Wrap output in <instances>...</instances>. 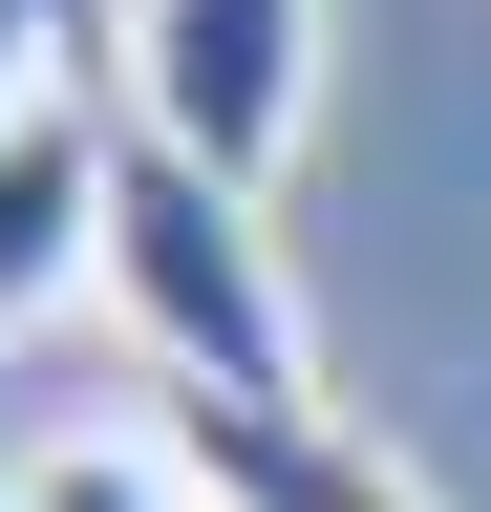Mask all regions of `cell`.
I'll return each mask as SVG.
<instances>
[{"instance_id":"1","label":"cell","mask_w":491,"mask_h":512,"mask_svg":"<svg viewBox=\"0 0 491 512\" xmlns=\"http://www.w3.org/2000/svg\"><path fill=\"white\" fill-rule=\"evenodd\" d=\"M107 299L150 320V363H171V384L321 406V342H299V278H278L257 192L193 171V150H150V128H129V171H107Z\"/></svg>"},{"instance_id":"2","label":"cell","mask_w":491,"mask_h":512,"mask_svg":"<svg viewBox=\"0 0 491 512\" xmlns=\"http://www.w3.org/2000/svg\"><path fill=\"white\" fill-rule=\"evenodd\" d=\"M107 107H129L150 150H193V171H235V192H278L299 107H321V0H129Z\"/></svg>"},{"instance_id":"3","label":"cell","mask_w":491,"mask_h":512,"mask_svg":"<svg viewBox=\"0 0 491 512\" xmlns=\"http://www.w3.org/2000/svg\"><path fill=\"white\" fill-rule=\"evenodd\" d=\"M107 171H129V107L43 86L22 150H0V342H43L65 299H107Z\"/></svg>"},{"instance_id":"4","label":"cell","mask_w":491,"mask_h":512,"mask_svg":"<svg viewBox=\"0 0 491 512\" xmlns=\"http://www.w3.org/2000/svg\"><path fill=\"white\" fill-rule=\"evenodd\" d=\"M171 448H193L214 512H427L342 406H235V384H171Z\"/></svg>"},{"instance_id":"5","label":"cell","mask_w":491,"mask_h":512,"mask_svg":"<svg viewBox=\"0 0 491 512\" xmlns=\"http://www.w3.org/2000/svg\"><path fill=\"white\" fill-rule=\"evenodd\" d=\"M0 512H193V448H171V406L150 427H22Z\"/></svg>"},{"instance_id":"6","label":"cell","mask_w":491,"mask_h":512,"mask_svg":"<svg viewBox=\"0 0 491 512\" xmlns=\"http://www.w3.org/2000/svg\"><path fill=\"white\" fill-rule=\"evenodd\" d=\"M43 86H65V0H0V150H22Z\"/></svg>"},{"instance_id":"7","label":"cell","mask_w":491,"mask_h":512,"mask_svg":"<svg viewBox=\"0 0 491 512\" xmlns=\"http://www.w3.org/2000/svg\"><path fill=\"white\" fill-rule=\"evenodd\" d=\"M193 512H214V491H193Z\"/></svg>"}]
</instances>
